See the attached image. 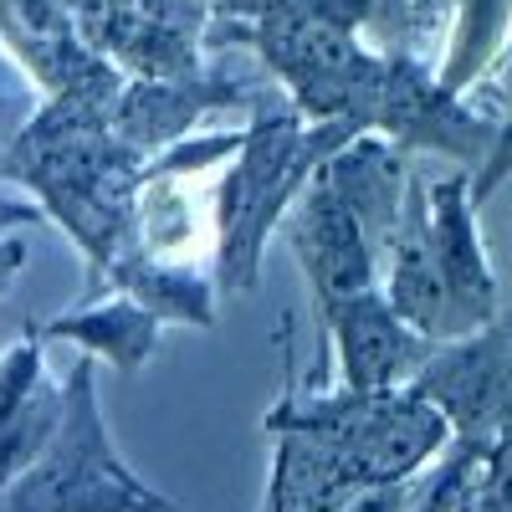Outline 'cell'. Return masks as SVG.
I'll return each mask as SVG.
<instances>
[{"mask_svg": "<svg viewBox=\"0 0 512 512\" xmlns=\"http://www.w3.org/2000/svg\"><path fill=\"white\" fill-rule=\"evenodd\" d=\"M21 267H26V241H21V236H11V231H0V297H6V292L16 287Z\"/></svg>", "mask_w": 512, "mask_h": 512, "instance_id": "cell-16", "label": "cell"}, {"mask_svg": "<svg viewBox=\"0 0 512 512\" xmlns=\"http://www.w3.org/2000/svg\"><path fill=\"white\" fill-rule=\"evenodd\" d=\"M41 338H57V344H72L82 359H103L118 374H139L154 349H159V318L128 292H108L103 303H82L72 313H57L47 323H36Z\"/></svg>", "mask_w": 512, "mask_h": 512, "instance_id": "cell-12", "label": "cell"}, {"mask_svg": "<svg viewBox=\"0 0 512 512\" xmlns=\"http://www.w3.org/2000/svg\"><path fill=\"white\" fill-rule=\"evenodd\" d=\"M47 338L36 323L0 354V492H6L26 466L52 446L62 410H67V379L47 374Z\"/></svg>", "mask_w": 512, "mask_h": 512, "instance_id": "cell-10", "label": "cell"}, {"mask_svg": "<svg viewBox=\"0 0 512 512\" xmlns=\"http://www.w3.org/2000/svg\"><path fill=\"white\" fill-rule=\"evenodd\" d=\"M512 52V0H451V36L436 67L441 88L472 98Z\"/></svg>", "mask_w": 512, "mask_h": 512, "instance_id": "cell-13", "label": "cell"}, {"mask_svg": "<svg viewBox=\"0 0 512 512\" xmlns=\"http://www.w3.org/2000/svg\"><path fill=\"white\" fill-rule=\"evenodd\" d=\"M328 354L338 359V384L344 390L390 395V390H410L420 379V369L436 354V338H425L390 303V292L374 287V292L354 297V303H344L318 333V359L308 364L313 390L328 384Z\"/></svg>", "mask_w": 512, "mask_h": 512, "instance_id": "cell-7", "label": "cell"}, {"mask_svg": "<svg viewBox=\"0 0 512 512\" xmlns=\"http://www.w3.org/2000/svg\"><path fill=\"white\" fill-rule=\"evenodd\" d=\"M477 98H492L487 113L497 118V144H492L487 164L472 175V200H477V210H482V205L512 180V52L497 62V72L477 88Z\"/></svg>", "mask_w": 512, "mask_h": 512, "instance_id": "cell-14", "label": "cell"}, {"mask_svg": "<svg viewBox=\"0 0 512 512\" xmlns=\"http://www.w3.org/2000/svg\"><path fill=\"white\" fill-rule=\"evenodd\" d=\"M364 134L349 118L313 123L303 113H272L246 123V139L236 159H226V175L216 190V277L221 292H251L262 282V256L277 226L297 210L318 180V169L349 149Z\"/></svg>", "mask_w": 512, "mask_h": 512, "instance_id": "cell-1", "label": "cell"}, {"mask_svg": "<svg viewBox=\"0 0 512 512\" xmlns=\"http://www.w3.org/2000/svg\"><path fill=\"white\" fill-rule=\"evenodd\" d=\"M461 512H512V425L492 436L487 461H482L472 492H466Z\"/></svg>", "mask_w": 512, "mask_h": 512, "instance_id": "cell-15", "label": "cell"}, {"mask_svg": "<svg viewBox=\"0 0 512 512\" xmlns=\"http://www.w3.org/2000/svg\"><path fill=\"white\" fill-rule=\"evenodd\" d=\"M364 128L379 134L384 144L405 149H431L456 159L461 169H477L487 164L492 144H497V118L477 103H466L456 93L441 88V77L415 62L410 52H390L379 62L374 77V93L364 103Z\"/></svg>", "mask_w": 512, "mask_h": 512, "instance_id": "cell-5", "label": "cell"}, {"mask_svg": "<svg viewBox=\"0 0 512 512\" xmlns=\"http://www.w3.org/2000/svg\"><path fill=\"white\" fill-rule=\"evenodd\" d=\"M477 216L482 210L472 200V169H456V175L431 185V251H436V277L446 303V338H466L502 313L497 272Z\"/></svg>", "mask_w": 512, "mask_h": 512, "instance_id": "cell-9", "label": "cell"}, {"mask_svg": "<svg viewBox=\"0 0 512 512\" xmlns=\"http://www.w3.org/2000/svg\"><path fill=\"white\" fill-rule=\"evenodd\" d=\"M431 400L451 431L466 441H492L512 425V308H502L487 328L436 344L431 364L410 384Z\"/></svg>", "mask_w": 512, "mask_h": 512, "instance_id": "cell-8", "label": "cell"}, {"mask_svg": "<svg viewBox=\"0 0 512 512\" xmlns=\"http://www.w3.org/2000/svg\"><path fill=\"white\" fill-rule=\"evenodd\" d=\"M251 47L277 72V82L303 118L313 123L349 118L364 128V103L374 93L384 57L359 47L354 16L338 0H277L256 16Z\"/></svg>", "mask_w": 512, "mask_h": 512, "instance_id": "cell-4", "label": "cell"}, {"mask_svg": "<svg viewBox=\"0 0 512 512\" xmlns=\"http://www.w3.org/2000/svg\"><path fill=\"white\" fill-rule=\"evenodd\" d=\"M0 512H190L185 502L149 487L123 461L98 400V364L67 369V410L52 446L0 492Z\"/></svg>", "mask_w": 512, "mask_h": 512, "instance_id": "cell-3", "label": "cell"}, {"mask_svg": "<svg viewBox=\"0 0 512 512\" xmlns=\"http://www.w3.org/2000/svg\"><path fill=\"white\" fill-rule=\"evenodd\" d=\"M287 246L303 267L313 313H318V333L328 328V318L354 303V297L384 287V256H379V236L364 226V216L344 200L323 169L308 185V195L297 200V210L287 216Z\"/></svg>", "mask_w": 512, "mask_h": 512, "instance_id": "cell-6", "label": "cell"}, {"mask_svg": "<svg viewBox=\"0 0 512 512\" xmlns=\"http://www.w3.org/2000/svg\"><path fill=\"white\" fill-rule=\"evenodd\" d=\"M282 344V395L267 415L303 425L313 441H323L349 466L359 487H395L415 482L451 441V420L425 400L420 390H390V395H359L344 384H297V349H292V318L277 323Z\"/></svg>", "mask_w": 512, "mask_h": 512, "instance_id": "cell-2", "label": "cell"}, {"mask_svg": "<svg viewBox=\"0 0 512 512\" xmlns=\"http://www.w3.org/2000/svg\"><path fill=\"white\" fill-rule=\"evenodd\" d=\"M113 292H128L159 318L185 328H216L221 318V277L195 256H154L144 246H123L118 262L103 272Z\"/></svg>", "mask_w": 512, "mask_h": 512, "instance_id": "cell-11", "label": "cell"}]
</instances>
